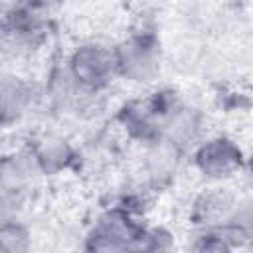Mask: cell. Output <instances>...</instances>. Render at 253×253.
Listing matches in <instances>:
<instances>
[{
	"instance_id": "obj_1",
	"label": "cell",
	"mask_w": 253,
	"mask_h": 253,
	"mask_svg": "<svg viewBox=\"0 0 253 253\" xmlns=\"http://www.w3.org/2000/svg\"><path fill=\"white\" fill-rule=\"evenodd\" d=\"M142 227L136 213L113 206L85 235V253H128Z\"/></svg>"
},
{
	"instance_id": "obj_2",
	"label": "cell",
	"mask_w": 253,
	"mask_h": 253,
	"mask_svg": "<svg viewBox=\"0 0 253 253\" xmlns=\"http://www.w3.org/2000/svg\"><path fill=\"white\" fill-rule=\"evenodd\" d=\"M65 69L83 91L97 93L105 89L115 77H119L115 47H107L95 42L81 43L69 55Z\"/></svg>"
},
{
	"instance_id": "obj_3",
	"label": "cell",
	"mask_w": 253,
	"mask_h": 253,
	"mask_svg": "<svg viewBox=\"0 0 253 253\" xmlns=\"http://www.w3.org/2000/svg\"><path fill=\"white\" fill-rule=\"evenodd\" d=\"M119 77L132 83H148L160 73V45L152 32L140 30L115 47Z\"/></svg>"
},
{
	"instance_id": "obj_4",
	"label": "cell",
	"mask_w": 253,
	"mask_h": 253,
	"mask_svg": "<svg viewBox=\"0 0 253 253\" xmlns=\"http://www.w3.org/2000/svg\"><path fill=\"white\" fill-rule=\"evenodd\" d=\"M247 156L241 146L229 136H211L194 150V166L211 182H225L245 170Z\"/></svg>"
},
{
	"instance_id": "obj_5",
	"label": "cell",
	"mask_w": 253,
	"mask_h": 253,
	"mask_svg": "<svg viewBox=\"0 0 253 253\" xmlns=\"http://www.w3.org/2000/svg\"><path fill=\"white\" fill-rule=\"evenodd\" d=\"M237 202V196L229 188L208 186L194 196L188 217L196 229H219L231 217Z\"/></svg>"
},
{
	"instance_id": "obj_6",
	"label": "cell",
	"mask_w": 253,
	"mask_h": 253,
	"mask_svg": "<svg viewBox=\"0 0 253 253\" xmlns=\"http://www.w3.org/2000/svg\"><path fill=\"white\" fill-rule=\"evenodd\" d=\"M43 14L34 4H16L4 14V42L16 49H34L43 38Z\"/></svg>"
},
{
	"instance_id": "obj_7",
	"label": "cell",
	"mask_w": 253,
	"mask_h": 253,
	"mask_svg": "<svg viewBox=\"0 0 253 253\" xmlns=\"http://www.w3.org/2000/svg\"><path fill=\"white\" fill-rule=\"evenodd\" d=\"M119 121L125 132L138 142L150 144L162 138V119L148 97L126 103L119 113Z\"/></svg>"
},
{
	"instance_id": "obj_8",
	"label": "cell",
	"mask_w": 253,
	"mask_h": 253,
	"mask_svg": "<svg viewBox=\"0 0 253 253\" xmlns=\"http://www.w3.org/2000/svg\"><path fill=\"white\" fill-rule=\"evenodd\" d=\"M28 152L32 154L40 174H45V176H55L65 172L75 160L73 146L59 134L38 136L28 148Z\"/></svg>"
},
{
	"instance_id": "obj_9",
	"label": "cell",
	"mask_w": 253,
	"mask_h": 253,
	"mask_svg": "<svg viewBox=\"0 0 253 253\" xmlns=\"http://www.w3.org/2000/svg\"><path fill=\"white\" fill-rule=\"evenodd\" d=\"M180 154H182V148H178L166 138H158L146 144L144 168H146V180L152 188L158 190L174 178L178 170Z\"/></svg>"
},
{
	"instance_id": "obj_10",
	"label": "cell",
	"mask_w": 253,
	"mask_h": 253,
	"mask_svg": "<svg viewBox=\"0 0 253 253\" xmlns=\"http://www.w3.org/2000/svg\"><path fill=\"white\" fill-rule=\"evenodd\" d=\"M30 103H32V87L16 75H4L0 87L2 125L10 126L12 123H18L28 113Z\"/></svg>"
},
{
	"instance_id": "obj_11",
	"label": "cell",
	"mask_w": 253,
	"mask_h": 253,
	"mask_svg": "<svg viewBox=\"0 0 253 253\" xmlns=\"http://www.w3.org/2000/svg\"><path fill=\"white\" fill-rule=\"evenodd\" d=\"M200 125H202V115L188 107V105H180L164 123L162 126V138L170 140L172 144H176L178 148H186L190 142L196 140L198 132H200Z\"/></svg>"
},
{
	"instance_id": "obj_12",
	"label": "cell",
	"mask_w": 253,
	"mask_h": 253,
	"mask_svg": "<svg viewBox=\"0 0 253 253\" xmlns=\"http://www.w3.org/2000/svg\"><path fill=\"white\" fill-rule=\"evenodd\" d=\"M221 229L235 241V245L243 241H253V198L239 200L231 217Z\"/></svg>"
},
{
	"instance_id": "obj_13",
	"label": "cell",
	"mask_w": 253,
	"mask_h": 253,
	"mask_svg": "<svg viewBox=\"0 0 253 253\" xmlns=\"http://www.w3.org/2000/svg\"><path fill=\"white\" fill-rule=\"evenodd\" d=\"M174 251V235L158 225V227H142L138 237L132 241L128 253H172Z\"/></svg>"
},
{
	"instance_id": "obj_14",
	"label": "cell",
	"mask_w": 253,
	"mask_h": 253,
	"mask_svg": "<svg viewBox=\"0 0 253 253\" xmlns=\"http://www.w3.org/2000/svg\"><path fill=\"white\" fill-rule=\"evenodd\" d=\"M30 231L16 217H4L0 227V253H28L30 251Z\"/></svg>"
},
{
	"instance_id": "obj_15",
	"label": "cell",
	"mask_w": 253,
	"mask_h": 253,
	"mask_svg": "<svg viewBox=\"0 0 253 253\" xmlns=\"http://www.w3.org/2000/svg\"><path fill=\"white\" fill-rule=\"evenodd\" d=\"M194 253H235V241L219 229H198V237L192 247Z\"/></svg>"
},
{
	"instance_id": "obj_16",
	"label": "cell",
	"mask_w": 253,
	"mask_h": 253,
	"mask_svg": "<svg viewBox=\"0 0 253 253\" xmlns=\"http://www.w3.org/2000/svg\"><path fill=\"white\" fill-rule=\"evenodd\" d=\"M243 172L247 174V178H249V182H251V186H253V154L247 156V160H245V170H243Z\"/></svg>"
}]
</instances>
